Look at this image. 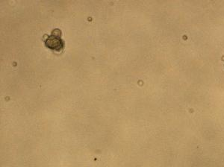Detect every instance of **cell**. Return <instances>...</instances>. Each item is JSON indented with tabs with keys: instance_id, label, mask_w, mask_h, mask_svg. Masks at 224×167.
I'll return each instance as SVG.
<instances>
[{
	"instance_id": "6da1fadb",
	"label": "cell",
	"mask_w": 224,
	"mask_h": 167,
	"mask_svg": "<svg viewBox=\"0 0 224 167\" xmlns=\"http://www.w3.org/2000/svg\"><path fill=\"white\" fill-rule=\"evenodd\" d=\"M45 46L52 50L61 52L64 47V40L61 39V31L60 29H56L52 31V34L44 41Z\"/></svg>"
}]
</instances>
